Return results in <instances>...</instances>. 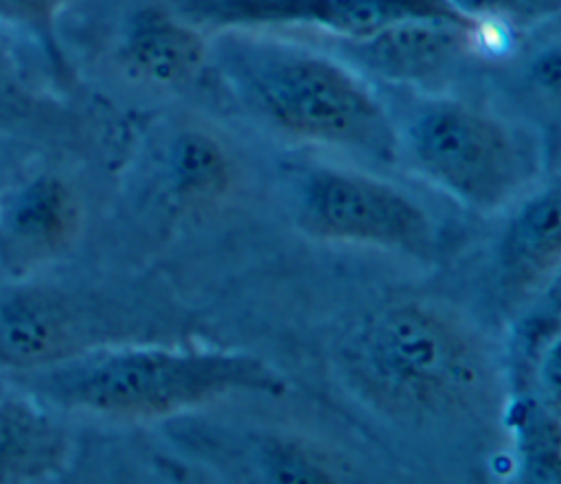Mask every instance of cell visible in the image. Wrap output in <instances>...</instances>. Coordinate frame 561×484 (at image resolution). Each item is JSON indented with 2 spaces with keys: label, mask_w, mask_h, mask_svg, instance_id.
<instances>
[{
  "label": "cell",
  "mask_w": 561,
  "mask_h": 484,
  "mask_svg": "<svg viewBox=\"0 0 561 484\" xmlns=\"http://www.w3.org/2000/svg\"><path fill=\"white\" fill-rule=\"evenodd\" d=\"M208 39V61L267 125L381 162L397 158L394 116L346 61L270 31L226 28Z\"/></svg>",
  "instance_id": "obj_1"
},
{
  "label": "cell",
  "mask_w": 561,
  "mask_h": 484,
  "mask_svg": "<svg viewBox=\"0 0 561 484\" xmlns=\"http://www.w3.org/2000/svg\"><path fill=\"white\" fill-rule=\"evenodd\" d=\"M18 381L37 401L116 418H160L232 392H287L283 374L254 355L162 346L83 350Z\"/></svg>",
  "instance_id": "obj_2"
},
{
  "label": "cell",
  "mask_w": 561,
  "mask_h": 484,
  "mask_svg": "<svg viewBox=\"0 0 561 484\" xmlns=\"http://www.w3.org/2000/svg\"><path fill=\"white\" fill-rule=\"evenodd\" d=\"M351 383L403 416H440L473 405L486 364L473 339L438 311L403 302L368 315L342 348Z\"/></svg>",
  "instance_id": "obj_3"
},
{
  "label": "cell",
  "mask_w": 561,
  "mask_h": 484,
  "mask_svg": "<svg viewBox=\"0 0 561 484\" xmlns=\"http://www.w3.org/2000/svg\"><path fill=\"white\" fill-rule=\"evenodd\" d=\"M399 151L451 197L493 210L517 193L530 171L522 134L504 118L460 99H421L394 120Z\"/></svg>",
  "instance_id": "obj_4"
},
{
  "label": "cell",
  "mask_w": 561,
  "mask_h": 484,
  "mask_svg": "<svg viewBox=\"0 0 561 484\" xmlns=\"http://www.w3.org/2000/svg\"><path fill=\"white\" fill-rule=\"evenodd\" d=\"M300 226L329 241L423 254L432 245L425 210L403 191L357 171L313 169L300 188Z\"/></svg>",
  "instance_id": "obj_5"
},
{
  "label": "cell",
  "mask_w": 561,
  "mask_h": 484,
  "mask_svg": "<svg viewBox=\"0 0 561 484\" xmlns=\"http://www.w3.org/2000/svg\"><path fill=\"white\" fill-rule=\"evenodd\" d=\"M202 31L316 28L357 39L419 18L465 20L447 0H164ZM469 22V20H467Z\"/></svg>",
  "instance_id": "obj_6"
},
{
  "label": "cell",
  "mask_w": 561,
  "mask_h": 484,
  "mask_svg": "<svg viewBox=\"0 0 561 484\" xmlns=\"http://www.w3.org/2000/svg\"><path fill=\"white\" fill-rule=\"evenodd\" d=\"M333 48L357 72L394 83H425L447 74L480 48L478 24L467 20H403L357 39H333Z\"/></svg>",
  "instance_id": "obj_7"
},
{
  "label": "cell",
  "mask_w": 561,
  "mask_h": 484,
  "mask_svg": "<svg viewBox=\"0 0 561 484\" xmlns=\"http://www.w3.org/2000/svg\"><path fill=\"white\" fill-rule=\"evenodd\" d=\"M116 57L140 81L180 88L208 64V37L167 2H142L123 22Z\"/></svg>",
  "instance_id": "obj_8"
},
{
  "label": "cell",
  "mask_w": 561,
  "mask_h": 484,
  "mask_svg": "<svg viewBox=\"0 0 561 484\" xmlns=\"http://www.w3.org/2000/svg\"><path fill=\"white\" fill-rule=\"evenodd\" d=\"M75 188L55 173L31 175L0 195V237L26 263L46 261L72 247L81 232Z\"/></svg>",
  "instance_id": "obj_9"
},
{
  "label": "cell",
  "mask_w": 561,
  "mask_h": 484,
  "mask_svg": "<svg viewBox=\"0 0 561 484\" xmlns=\"http://www.w3.org/2000/svg\"><path fill=\"white\" fill-rule=\"evenodd\" d=\"M561 256V193L557 186L530 197L511 219L500 243L506 287L528 289L548 278Z\"/></svg>",
  "instance_id": "obj_10"
},
{
  "label": "cell",
  "mask_w": 561,
  "mask_h": 484,
  "mask_svg": "<svg viewBox=\"0 0 561 484\" xmlns=\"http://www.w3.org/2000/svg\"><path fill=\"white\" fill-rule=\"evenodd\" d=\"M68 453L59 423L37 403L0 396V482H24L55 473Z\"/></svg>",
  "instance_id": "obj_11"
},
{
  "label": "cell",
  "mask_w": 561,
  "mask_h": 484,
  "mask_svg": "<svg viewBox=\"0 0 561 484\" xmlns=\"http://www.w3.org/2000/svg\"><path fill=\"white\" fill-rule=\"evenodd\" d=\"M81 322L61 304L18 302L0 324V350L20 368H39L83 353Z\"/></svg>",
  "instance_id": "obj_12"
},
{
  "label": "cell",
  "mask_w": 561,
  "mask_h": 484,
  "mask_svg": "<svg viewBox=\"0 0 561 484\" xmlns=\"http://www.w3.org/2000/svg\"><path fill=\"white\" fill-rule=\"evenodd\" d=\"M173 193L188 201H213L232 184V160L224 145L199 127H182L164 149Z\"/></svg>",
  "instance_id": "obj_13"
},
{
  "label": "cell",
  "mask_w": 561,
  "mask_h": 484,
  "mask_svg": "<svg viewBox=\"0 0 561 484\" xmlns=\"http://www.w3.org/2000/svg\"><path fill=\"white\" fill-rule=\"evenodd\" d=\"M70 2L72 0H0V31L35 42L53 72L61 79L70 77V64L59 39V22Z\"/></svg>",
  "instance_id": "obj_14"
},
{
  "label": "cell",
  "mask_w": 561,
  "mask_h": 484,
  "mask_svg": "<svg viewBox=\"0 0 561 484\" xmlns=\"http://www.w3.org/2000/svg\"><path fill=\"white\" fill-rule=\"evenodd\" d=\"M465 20L482 26L528 28L559 15L561 0H447Z\"/></svg>",
  "instance_id": "obj_15"
},
{
  "label": "cell",
  "mask_w": 561,
  "mask_h": 484,
  "mask_svg": "<svg viewBox=\"0 0 561 484\" xmlns=\"http://www.w3.org/2000/svg\"><path fill=\"white\" fill-rule=\"evenodd\" d=\"M519 431L522 453L528 473L535 480L557 477L559 471V427L557 418L550 416L541 405L526 403L519 407Z\"/></svg>",
  "instance_id": "obj_16"
},
{
  "label": "cell",
  "mask_w": 561,
  "mask_h": 484,
  "mask_svg": "<svg viewBox=\"0 0 561 484\" xmlns=\"http://www.w3.org/2000/svg\"><path fill=\"white\" fill-rule=\"evenodd\" d=\"M28 105L31 94L24 88L20 64L7 44V33L0 31V127L26 116Z\"/></svg>",
  "instance_id": "obj_17"
},
{
  "label": "cell",
  "mask_w": 561,
  "mask_h": 484,
  "mask_svg": "<svg viewBox=\"0 0 561 484\" xmlns=\"http://www.w3.org/2000/svg\"><path fill=\"white\" fill-rule=\"evenodd\" d=\"M559 74H561V66H559L557 46L543 48L539 55H535L530 64V79L550 96L559 94Z\"/></svg>",
  "instance_id": "obj_18"
},
{
  "label": "cell",
  "mask_w": 561,
  "mask_h": 484,
  "mask_svg": "<svg viewBox=\"0 0 561 484\" xmlns=\"http://www.w3.org/2000/svg\"><path fill=\"white\" fill-rule=\"evenodd\" d=\"M2 394H4V392H2V390H0V396H2Z\"/></svg>",
  "instance_id": "obj_19"
}]
</instances>
